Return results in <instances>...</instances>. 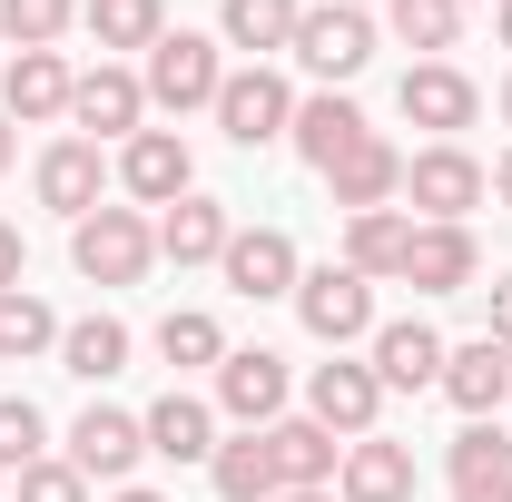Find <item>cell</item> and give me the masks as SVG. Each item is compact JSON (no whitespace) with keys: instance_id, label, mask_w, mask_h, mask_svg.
<instances>
[{"instance_id":"obj_3","label":"cell","mask_w":512,"mask_h":502,"mask_svg":"<svg viewBox=\"0 0 512 502\" xmlns=\"http://www.w3.org/2000/svg\"><path fill=\"white\" fill-rule=\"evenodd\" d=\"M138 89H148V109H217V89H227V60H217V40L207 30H168L148 69H138Z\"/></svg>"},{"instance_id":"obj_46","label":"cell","mask_w":512,"mask_h":502,"mask_svg":"<svg viewBox=\"0 0 512 502\" xmlns=\"http://www.w3.org/2000/svg\"><path fill=\"white\" fill-rule=\"evenodd\" d=\"M345 10H365V0H345Z\"/></svg>"},{"instance_id":"obj_41","label":"cell","mask_w":512,"mask_h":502,"mask_svg":"<svg viewBox=\"0 0 512 502\" xmlns=\"http://www.w3.org/2000/svg\"><path fill=\"white\" fill-rule=\"evenodd\" d=\"M109 502H168V493H148V483H119V493H109Z\"/></svg>"},{"instance_id":"obj_45","label":"cell","mask_w":512,"mask_h":502,"mask_svg":"<svg viewBox=\"0 0 512 502\" xmlns=\"http://www.w3.org/2000/svg\"><path fill=\"white\" fill-rule=\"evenodd\" d=\"M503 119H512V79H503Z\"/></svg>"},{"instance_id":"obj_5","label":"cell","mask_w":512,"mask_h":502,"mask_svg":"<svg viewBox=\"0 0 512 502\" xmlns=\"http://www.w3.org/2000/svg\"><path fill=\"white\" fill-rule=\"evenodd\" d=\"M365 60H375V20H365V10L325 0V10H306V20H296V69H306V79L355 89V79H365Z\"/></svg>"},{"instance_id":"obj_39","label":"cell","mask_w":512,"mask_h":502,"mask_svg":"<svg viewBox=\"0 0 512 502\" xmlns=\"http://www.w3.org/2000/svg\"><path fill=\"white\" fill-rule=\"evenodd\" d=\"M453 502H512V473H503V483H463Z\"/></svg>"},{"instance_id":"obj_38","label":"cell","mask_w":512,"mask_h":502,"mask_svg":"<svg viewBox=\"0 0 512 502\" xmlns=\"http://www.w3.org/2000/svg\"><path fill=\"white\" fill-rule=\"evenodd\" d=\"M483 335H503V345H512V276H493V325H483Z\"/></svg>"},{"instance_id":"obj_25","label":"cell","mask_w":512,"mask_h":502,"mask_svg":"<svg viewBox=\"0 0 512 502\" xmlns=\"http://www.w3.org/2000/svg\"><path fill=\"white\" fill-rule=\"evenodd\" d=\"M404 247H414V217L404 207H365V217H345V266L384 286V276H404Z\"/></svg>"},{"instance_id":"obj_29","label":"cell","mask_w":512,"mask_h":502,"mask_svg":"<svg viewBox=\"0 0 512 502\" xmlns=\"http://www.w3.org/2000/svg\"><path fill=\"white\" fill-rule=\"evenodd\" d=\"M79 30L99 50H158L168 40V0H79Z\"/></svg>"},{"instance_id":"obj_17","label":"cell","mask_w":512,"mask_h":502,"mask_svg":"<svg viewBox=\"0 0 512 502\" xmlns=\"http://www.w3.org/2000/svg\"><path fill=\"white\" fill-rule=\"evenodd\" d=\"M30 188H40V207H50V217H69V227H79V217L99 207V188H109V158H99L89 138H50V148H40V168H30Z\"/></svg>"},{"instance_id":"obj_20","label":"cell","mask_w":512,"mask_h":502,"mask_svg":"<svg viewBox=\"0 0 512 502\" xmlns=\"http://www.w3.org/2000/svg\"><path fill=\"white\" fill-rule=\"evenodd\" d=\"M473 276H483L473 227H414V247H404V276H394V286H414V296H463Z\"/></svg>"},{"instance_id":"obj_22","label":"cell","mask_w":512,"mask_h":502,"mask_svg":"<svg viewBox=\"0 0 512 502\" xmlns=\"http://www.w3.org/2000/svg\"><path fill=\"white\" fill-rule=\"evenodd\" d=\"M355 138H365V109H355L345 89H316V99H296V128H286V148H296L316 178L345 158V148H355Z\"/></svg>"},{"instance_id":"obj_43","label":"cell","mask_w":512,"mask_h":502,"mask_svg":"<svg viewBox=\"0 0 512 502\" xmlns=\"http://www.w3.org/2000/svg\"><path fill=\"white\" fill-rule=\"evenodd\" d=\"M276 502H335V493H276Z\"/></svg>"},{"instance_id":"obj_37","label":"cell","mask_w":512,"mask_h":502,"mask_svg":"<svg viewBox=\"0 0 512 502\" xmlns=\"http://www.w3.org/2000/svg\"><path fill=\"white\" fill-rule=\"evenodd\" d=\"M10 286H30V247H20V227L0 217V296H10Z\"/></svg>"},{"instance_id":"obj_21","label":"cell","mask_w":512,"mask_h":502,"mask_svg":"<svg viewBox=\"0 0 512 502\" xmlns=\"http://www.w3.org/2000/svg\"><path fill=\"white\" fill-rule=\"evenodd\" d=\"M227 237H237L227 197H197V188H188L178 207H158V256H168V266H217Z\"/></svg>"},{"instance_id":"obj_44","label":"cell","mask_w":512,"mask_h":502,"mask_svg":"<svg viewBox=\"0 0 512 502\" xmlns=\"http://www.w3.org/2000/svg\"><path fill=\"white\" fill-rule=\"evenodd\" d=\"M0 168H10V119H0Z\"/></svg>"},{"instance_id":"obj_32","label":"cell","mask_w":512,"mask_h":502,"mask_svg":"<svg viewBox=\"0 0 512 502\" xmlns=\"http://www.w3.org/2000/svg\"><path fill=\"white\" fill-rule=\"evenodd\" d=\"M384 30H394L404 50H424V60H444L453 40H463V0H384Z\"/></svg>"},{"instance_id":"obj_35","label":"cell","mask_w":512,"mask_h":502,"mask_svg":"<svg viewBox=\"0 0 512 502\" xmlns=\"http://www.w3.org/2000/svg\"><path fill=\"white\" fill-rule=\"evenodd\" d=\"M69 20H79V0H0V40L10 50H50Z\"/></svg>"},{"instance_id":"obj_28","label":"cell","mask_w":512,"mask_h":502,"mask_svg":"<svg viewBox=\"0 0 512 502\" xmlns=\"http://www.w3.org/2000/svg\"><path fill=\"white\" fill-rule=\"evenodd\" d=\"M60 375H79V384L128 375V325H119V315H79V325H60Z\"/></svg>"},{"instance_id":"obj_27","label":"cell","mask_w":512,"mask_h":502,"mask_svg":"<svg viewBox=\"0 0 512 502\" xmlns=\"http://www.w3.org/2000/svg\"><path fill=\"white\" fill-rule=\"evenodd\" d=\"M207 483H217V502H276V493H286L266 434H227L217 453H207Z\"/></svg>"},{"instance_id":"obj_40","label":"cell","mask_w":512,"mask_h":502,"mask_svg":"<svg viewBox=\"0 0 512 502\" xmlns=\"http://www.w3.org/2000/svg\"><path fill=\"white\" fill-rule=\"evenodd\" d=\"M493 197H503V207H512V148H503V158H493Z\"/></svg>"},{"instance_id":"obj_14","label":"cell","mask_w":512,"mask_h":502,"mask_svg":"<svg viewBox=\"0 0 512 502\" xmlns=\"http://www.w3.org/2000/svg\"><path fill=\"white\" fill-rule=\"evenodd\" d=\"M217 276H227L247 306H266V296H296L306 266H296V237H286V227H237L227 256H217Z\"/></svg>"},{"instance_id":"obj_11","label":"cell","mask_w":512,"mask_h":502,"mask_svg":"<svg viewBox=\"0 0 512 502\" xmlns=\"http://www.w3.org/2000/svg\"><path fill=\"white\" fill-rule=\"evenodd\" d=\"M119 188L138 197V207H178V197L197 188L188 138H178V128H138V138L119 148Z\"/></svg>"},{"instance_id":"obj_30","label":"cell","mask_w":512,"mask_h":502,"mask_svg":"<svg viewBox=\"0 0 512 502\" xmlns=\"http://www.w3.org/2000/svg\"><path fill=\"white\" fill-rule=\"evenodd\" d=\"M40 355H60V315H50V296L10 286L0 296V365H40Z\"/></svg>"},{"instance_id":"obj_1","label":"cell","mask_w":512,"mask_h":502,"mask_svg":"<svg viewBox=\"0 0 512 502\" xmlns=\"http://www.w3.org/2000/svg\"><path fill=\"white\" fill-rule=\"evenodd\" d=\"M69 266H79L89 286H138V276L158 266V217H148V207H89V217L69 227Z\"/></svg>"},{"instance_id":"obj_19","label":"cell","mask_w":512,"mask_h":502,"mask_svg":"<svg viewBox=\"0 0 512 502\" xmlns=\"http://www.w3.org/2000/svg\"><path fill=\"white\" fill-rule=\"evenodd\" d=\"M325 188H335V207H345V217H365V207H394V197H404V148L365 128V138H355V148L325 168Z\"/></svg>"},{"instance_id":"obj_7","label":"cell","mask_w":512,"mask_h":502,"mask_svg":"<svg viewBox=\"0 0 512 502\" xmlns=\"http://www.w3.org/2000/svg\"><path fill=\"white\" fill-rule=\"evenodd\" d=\"M394 109H404L414 128H434V148H444V138H463V128L483 119V89H473L453 60H414L404 79H394Z\"/></svg>"},{"instance_id":"obj_47","label":"cell","mask_w":512,"mask_h":502,"mask_svg":"<svg viewBox=\"0 0 512 502\" xmlns=\"http://www.w3.org/2000/svg\"><path fill=\"white\" fill-rule=\"evenodd\" d=\"M463 10H473V0H463Z\"/></svg>"},{"instance_id":"obj_23","label":"cell","mask_w":512,"mask_h":502,"mask_svg":"<svg viewBox=\"0 0 512 502\" xmlns=\"http://www.w3.org/2000/svg\"><path fill=\"white\" fill-rule=\"evenodd\" d=\"M335 502H414V443H345V473H335Z\"/></svg>"},{"instance_id":"obj_9","label":"cell","mask_w":512,"mask_h":502,"mask_svg":"<svg viewBox=\"0 0 512 502\" xmlns=\"http://www.w3.org/2000/svg\"><path fill=\"white\" fill-rule=\"evenodd\" d=\"M69 119H79V138L99 148V138H138L148 128V89H138V69H119V60H99V69H79V89H69Z\"/></svg>"},{"instance_id":"obj_34","label":"cell","mask_w":512,"mask_h":502,"mask_svg":"<svg viewBox=\"0 0 512 502\" xmlns=\"http://www.w3.org/2000/svg\"><path fill=\"white\" fill-rule=\"evenodd\" d=\"M40 453H50V414L30 394H0V473H30Z\"/></svg>"},{"instance_id":"obj_42","label":"cell","mask_w":512,"mask_h":502,"mask_svg":"<svg viewBox=\"0 0 512 502\" xmlns=\"http://www.w3.org/2000/svg\"><path fill=\"white\" fill-rule=\"evenodd\" d=\"M493 30H503V50H512V0H493Z\"/></svg>"},{"instance_id":"obj_26","label":"cell","mask_w":512,"mask_h":502,"mask_svg":"<svg viewBox=\"0 0 512 502\" xmlns=\"http://www.w3.org/2000/svg\"><path fill=\"white\" fill-rule=\"evenodd\" d=\"M296 20H306V0H227V10H217L227 50H247V60H276V50H296Z\"/></svg>"},{"instance_id":"obj_6","label":"cell","mask_w":512,"mask_h":502,"mask_svg":"<svg viewBox=\"0 0 512 502\" xmlns=\"http://www.w3.org/2000/svg\"><path fill=\"white\" fill-rule=\"evenodd\" d=\"M217 128H227L237 148H276V138L296 128V89H286L266 60L227 69V89H217Z\"/></svg>"},{"instance_id":"obj_24","label":"cell","mask_w":512,"mask_h":502,"mask_svg":"<svg viewBox=\"0 0 512 502\" xmlns=\"http://www.w3.org/2000/svg\"><path fill=\"white\" fill-rule=\"evenodd\" d=\"M138 424H148V453H158V463H207V453H217V404H197L178 384H168Z\"/></svg>"},{"instance_id":"obj_8","label":"cell","mask_w":512,"mask_h":502,"mask_svg":"<svg viewBox=\"0 0 512 502\" xmlns=\"http://www.w3.org/2000/svg\"><path fill=\"white\" fill-rule=\"evenodd\" d=\"M306 414H316L335 443H365V434H375V414H384L375 365H355V355H325L316 375H306Z\"/></svg>"},{"instance_id":"obj_18","label":"cell","mask_w":512,"mask_h":502,"mask_svg":"<svg viewBox=\"0 0 512 502\" xmlns=\"http://www.w3.org/2000/svg\"><path fill=\"white\" fill-rule=\"evenodd\" d=\"M266 453H276V483L286 493H335V473H345V443L325 434L316 414H276L266 424Z\"/></svg>"},{"instance_id":"obj_15","label":"cell","mask_w":512,"mask_h":502,"mask_svg":"<svg viewBox=\"0 0 512 502\" xmlns=\"http://www.w3.org/2000/svg\"><path fill=\"white\" fill-rule=\"evenodd\" d=\"M217 414H237L247 434H266V424L286 414V355H266V345H227V365H217Z\"/></svg>"},{"instance_id":"obj_36","label":"cell","mask_w":512,"mask_h":502,"mask_svg":"<svg viewBox=\"0 0 512 502\" xmlns=\"http://www.w3.org/2000/svg\"><path fill=\"white\" fill-rule=\"evenodd\" d=\"M10 502H89V473L69 453H40L30 473H10Z\"/></svg>"},{"instance_id":"obj_10","label":"cell","mask_w":512,"mask_h":502,"mask_svg":"<svg viewBox=\"0 0 512 502\" xmlns=\"http://www.w3.org/2000/svg\"><path fill=\"white\" fill-rule=\"evenodd\" d=\"M69 463H79L89 483H109V493H119L128 473L148 463V424H138V414H119V404H89V414L69 424Z\"/></svg>"},{"instance_id":"obj_13","label":"cell","mask_w":512,"mask_h":502,"mask_svg":"<svg viewBox=\"0 0 512 502\" xmlns=\"http://www.w3.org/2000/svg\"><path fill=\"white\" fill-rule=\"evenodd\" d=\"M69 89H79V69H69L60 50H10V69H0V119L10 128L69 119Z\"/></svg>"},{"instance_id":"obj_4","label":"cell","mask_w":512,"mask_h":502,"mask_svg":"<svg viewBox=\"0 0 512 502\" xmlns=\"http://www.w3.org/2000/svg\"><path fill=\"white\" fill-rule=\"evenodd\" d=\"M296 325L316 335L325 355H345V345L375 335V286H365L355 266H306V276H296Z\"/></svg>"},{"instance_id":"obj_31","label":"cell","mask_w":512,"mask_h":502,"mask_svg":"<svg viewBox=\"0 0 512 502\" xmlns=\"http://www.w3.org/2000/svg\"><path fill=\"white\" fill-rule=\"evenodd\" d=\"M158 355L178 365V375H197V365H227V325L207 306H168L158 315Z\"/></svg>"},{"instance_id":"obj_12","label":"cell","mask_w":512,"mask_h":502,"mask_svg":"<svg viewBox=\"0 0 512 502\" xmlns=\"http://www.w3.org/2000/svg\"><path fill=\"white\" fill-rule=\"evenodd\" d=\"M365 345H375L365 365H375L384 394H424V384H444V355H453V345L424 325V315H394V325H375Z\"/></svg>"},{"instance_id":"obj_16","label":"cell","mask_w":512,"mask_h":502,"mask_svg":"<svg viewBox=\"0 0 512 502\" xmlns=\"http://www.w3.org/2000/svg\"><path fill=\"white\" fill-rule=\"evenodd\" d=\"M444 394H453V414H463V424H493V414L512 404V345H503V335L453 345V355H444Z\"/></svg>"},{"instance_id":"obj_2","label":"cell","mask_w":512,"mask_h":502,"mask_svg":"<svg viewBox=\"0 0 512 502\" xmlns=\"http://www.w3.org/2000/svg\"><path fill=\"white\" fill-rule=\"evenodd\" d=\"M483 197H493V168H483L463 138L414 148V158H404V207H414V227H463Z\"/></svg>"},{"instance_id":"obj_33","label":"cell","mask_w":512,"mask_h":502,"mask_svg":"<svg viewBox=\"0 0 512 502\" xmlns=\"http://www.w3.org/2000/svg\"><path fill=\"white\" fill-rule=\"evenodd\" d=\"M444 473H453V493H463V483H503V473H512L503 424H463V434L444 443Z\"/></svg>"}]
</instances>
